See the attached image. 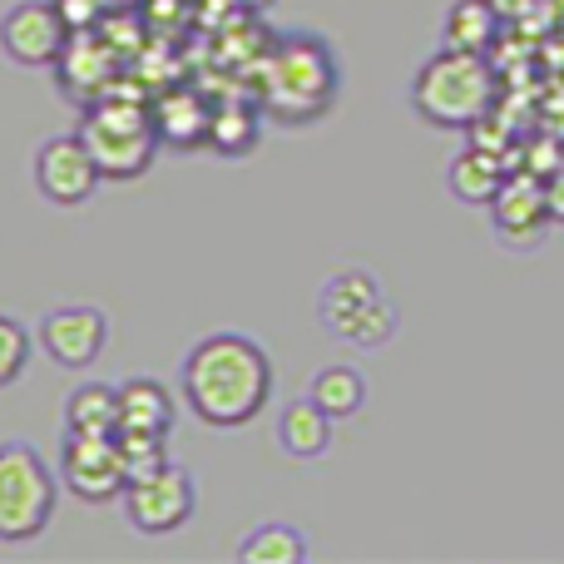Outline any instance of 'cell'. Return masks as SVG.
I'll return each instance as SVG.
<instances>
[{"label": "cell", "mask_w": 564, "mask_h": 564, "mask_svg": "<svg viewBox=\"0 0 564 564\" xmlns=\"http://www.w3.org/2000/svg\"><path fill=\"white\" fill-rule=\"evenodd\" d=\"M174 416H178V406L164 381L129 377L124 387H119V431H159V436H169Z\"/></svg>", "instance_id": "16"}, {"label": "cell", "mask_w": 564, "mask_h": 564, "mask_svg": "<svg viewBox=\"0 0 564 564\" xmlns=\"http://www.w3.org/2000/svg\"><path fill=\"white\" fill-rule=\"evenodd\" d=\"M109 347V317L89 302H65V307L45 312L40 322V351L65 371H85L99 361V351Z\"/></svg>", "instance_id": "10"}, {"label": "cell", "mask_w": 564, "mask_h": 564, "mask_svg": "<svg viewBox=\"0 0 564 564\" xmlns=\"http://www.w3.org/2000/svg\"><path fill=\"white\" fill-rule=\"evenodd\" d=\"M99 164L89 154V144L79 134H55L35 149V188L55 208H79L95 198L99 188Z\"/></svg>", "instance_id": "9"}, {"label": "cell", "mask_w": 564, "mask_h": 564, "mask_svg": "<svg viewBox=\"0 0 564 564\" xmlns=\"http://www.w3.org/2000/svg\"><path fill=\"white\" fill-rule=\"evenodd\" d=\"M119 506H124V520L139 530V535H174V530H184L198 510V480L188 466H174V460H169V466L154 470V476L129 480Z\"/></svg>", "instance_id": "6"}, {"label": "cell", "mask_w": 564, "mask_h": 564, "mask_svg": "<svg viewBox=\"0 0 564 564\" xmlns=\"http://www.w3.org/2000/svg\"><path fill=\"white\" fill-rule=\"evenodd\" d=\"M109 69H115V45H109L99 30H89V35H75L69 40V50L55 59V79L59 89H65V99H85V105H95V99L109 95Z\"/></svg>", "instance_id": "12"}, {"label": "cell", "mask_w": 564, "mask_h": 564, "mask_svg": "<svg viewBox=\"0 0 564 564\" xmlns=\"http://www.w3.org/2000/svg\"><path fill=\"white\" fill-rule=\"evenodd\" d=\"M55 10H59V20L69 25V35H89V30H99L105 25V15H109L105 0H55Z\"/></svg>", "instance_id": "27"}, {"label": "cell", "mask_w": 564, "mask_h": 564, "mask_svg": "<svg viewBox=\"0 0 564 564\" xmlns=\"http://www.w3.org/2000/svg\"><path fill=\"white\" fill-rule=\"evenodd\" d=\"M263 109L278 124H312L332 109L341 89V65L322 35H282L258 65Z\"/></svg>", "instance_id": "2"}, {"label": "cell", "mask_w": 564, "mask_h": 564, "mask_svg": "<svg viewBox=\"0 0 564 564\" xmlns=\"http://www.w3.org/2000/svg\"><path fill=\"white\" fill-rule=\"evenodd\" d=\"M154 124L164 149H198L208 144V124H214V109L198 89H169L154 99Z\"/></svg>", "instance_id": "13"}, {"label": "cell", "mask_w": 564, "mask_h": 564, "mask_svg": "<svg viewBox=\"0 0 564 564\" xmlns=\"http://www.w3.org/2000/svg\"><path fill=\"white\" fill-rule=\"evenodd\" d=\"M446 178H451V194H456L460 204L490 208V204H496V194L506 188L510 169H506V159H496V154H486V149L466 144L456 159H451V174Z\"/></svg>", "instance_id": "17"}, {"label": "cell", "mask_w": 564, "mask_h": 564, "mask_svg": "<svg viewBox=\"0 0 564 564\" xmlns=\"http://www.w3.org/2000/svg\"><path fill=\"white\" fill-rule=\"evenodd\" d=\"M500 99V79L490 55L441 45L411 79V109L436 129H470Z\"/></svg>", "instance_id": "3"}, {"label": "cell", "mask_w": 564, "mask_h": 564, "mask_svg": "<svg viewBox=\"0 0 564 564\" xmlns=\"http://www.w3.org/2000/svg\"><path fill=\"white\" fill-rule=\"evenodd\" d=\"M307 397L317 401L332 421H347L367 406V377H361L357 367H322V371H312Z\"/></svg>", "instance_id": "21"}, {"label": "cell", "mask_w": 564, "mask_h": 564, "mask_svg": "<svg viewBox=\"0 0 564 564\" xmlns=\"http://www.w3.org/2000/svg\"><path fill=\"white\" fill-rule=\"evenodd\" d=\"M490 6L500 10V20H506V25H520V20H525L530 10L540 6V0H490Z\"/></svg>", "instance_id": "29"}, {"label": "cell", "mask_w": 564, "mask_h": 564, "mask_svg": "<svg viewBox=\"0 0 564 564\" xmlns=\"http://www.w3.org/2000/svg\"><path fill=\"white\" fill-rule=\"evenodd\" d=\"M65 480L40 460L35 446L6 441L0 446V545H25L55 520V500Z\"/></svg>", "instance_id": "5"}, {"label": "cell", "mask_w": 564, "mask_h": 564, "mask_svg": "<svg viewBox=\"0 0 564 564\" xmlns=\"http://www.w3.org/2000/svg\"><path fill=\"white\" fill-rule=\"evenodd\" d=\"M278 446L292 460H322L332 451V416L312 397L288 401L278 416Z\"/></svg>", "instance_id": "15"}, {"label": "cell", "mask_w": 564, "mask_h": 564, "mask_svg": "<svg viewBox=\"0 0 564 564\" xmlns=\"http://www.w3.org/2000/svg\"><path fill=\"white\" fill-rule=\"evenodd\" d=\"M75 134L89 144V154H95L105 178L149 174L154 154L164 149L159 124H154V105H144V99H134V95H124V99L105 95V99H95V105H85Z\"/></svg>", "instance_id": "4"}, {"label": "cell", "mask_w": 564, "mask_h": 564, "mask_svg": "<svg viewBox=\"0 0 564 564\" xmlns=\"http://www.w3.org/2000/svg\"><path fill=\"white\" fill-rule=\"evenodd\" d=\"M500 30H506V20H500V10L490 6V0H451L446 20H441V45L490 55Z\"/></svg>", "instance_id": "18"}, {"label": "cell", "mask_w": 564, "mask_h": 564, "mask_svg": "<svg viewBox=\"0 0 564 564\" xmlns=\"http://www.w3.org/2000/svg\"><path fill=\"white\" fill-rule=\"evenodd\" d=\"M520 169L535 178H555L564 169V139H555L545 129V134H530L525 144H520Z\"/></svg>", "instance_id": "26"}, {"label": "cell", "mask_w": 564, "mask_h": 564, "mask_svg": "<svg viewBox=\"0 0 564 564\" xmlns=\"http://www.w3.org/2000/svg\"><path fill=\"white\" fill-rule=\"evenodd\" d=\"M397 327H401V312L391 307L387 297H377L367 312H357V317L337 332V341H347V347H381V341L397 337Z\"/></svg>", "instance_id": "23"}, {"label": "cell", "mask_w": 564, "mask_h": 564, "mask_svg": "<svg viewBox=\"0 0 564 564\" xmlns=\"http://www.w3.org/2000/svg\"><path fill=\"white\" fill-rule=\"evenodd\" d=\"M105 6H109V10H134L139 0H105Z\"/></svg>", "instance_id": "30"}, {"label": "cell", "mask_w": 564, "mask_h": 564, "mask_svg": "<svg viewBox=\"0 0 564 564\" xmlns=\"http://www.w3.org/2000/svg\"><path fill=\"white\" fill-rule=\"evenodd\" d=\"M115 436H119V451H124L129 480L154 476V470L169 466V451H164L169 436H159V431H115Z\"/></svg>", "instance_id": "25"}, {"label": "cell", "mask_w": 564, "mask_h": 564, "mask_svg": "<svg viewBox=\"0 0 564 564\" xmlns=\"http://www.w3.org/2000/svg\"><path fill=\"white\" fill-rule=\"evenodd\" d=\"M65 431H79V436H115L119 391L105 387V381H79L65 397Z\"/></svg>", "instance_id": "19"}, {"label": "cell", "mask_w": 564, "mask_h": 564, "mask_svg": "<svg viewBox=\"0 0 564 564\" xmlns=\"http://www.w3.org/2000/svg\"><path fill=\"white\" fill-rule=\"evenodd\" d=\"M243 6H248V10H268V6H273V0H243Z\"/></svg>", "instance_id": "31"}, {"label": "cell", "mask_w": 564, "mask_h": 564, "mask_svg": "<svg viewBox=\"0 0 564 564\" xmlns=\"http://www.w3.org/2000/svg\"><path fill=\"white\" fill-rule=\"evenodd\" d=\"M238 560L243 564H302L307 560V540H302V530L268 520V525H258L253 535L238 545Z\"/></svg>", "instance_id": "22"}, {"label": "cell", "mask_w": 564, "mask_h": 564, "mask_svg": "<svg viewBox=\"0 0 564 564\" xmlns=\"http://www.w3.org/2000/svg\"><path fill=\"white\" fill-rule=\"evenodd\" d=\"M178 391L204 426L238 431L263 416V406L273 401V361L243 332H208L184 351Z\"/></svg>", "instance_id": "1"}, {"label": "cell", "mask_w": 564, "mask_h": 564, "mask_svg": "<svg viewBox=\"0 0 564 564\" xmlns=\"http://www.w3.org/2000/svg\"><path fill=\"white\" fill-rule=\"evenodd\" d=\"M69 25L59 20L55 0H15L0 20V45L25 69H55V59L69 50Z\"/></svg>", "instance_id": "8"}, {"label": "cell", "mask_w": 564, "mask_h": 564, "mask_svg": "<svg viewBox=\"0 0 564 564\" xmlns=\"http://www.w3.org/2000/svg\"><path fill=\"white\" fill-rule=\"evenodd\" d=\"M30 357H35V337H30V327L20 317H0V387H15L20 377H25Z\"/></svg>", "instance_id": "24"}, {"label": "cell", "mask_w": 564, "mask_h": 564, "mask_svg": "<svg viewBox=\"0 0 564 564\" xmlns=\"http://www.w3.org/2000/svg\"><path fill=\"white\" fill-rule=\"evenodd\" d=\"M258 134H263L258 109L243 105V99H224V105H214V124H208L204 149H214V154H224V159H243L258 149Z\"/></svg>", "instance_id": "20"}, {"label": "cell", "mask_w": 564, "mask_h": 564, "mask_svg": "<svg viewBox=\"0 0 564 564\" xmlns=\"http://www.w3.org/2000/svg\"><path fill=\"white\" fill-rule=\"evenodd\" d=\"M545 204H550V218H555V228H564V169L555 178H545Z\"/></svg>", "instance_id": "28"}, {"label": "cell", "mask_w": 564, "mask_h": 564, "mask_svg": "<svg viewBox=\"0 0 564 564\" xmlns=\"http://www.w3.org/2000/svg\"><path fill=\"white\" fill-rule=\"evenodd\" d=\"M377 297H387L381 292V282L367 273V268H341V273H332L327 282H322V292H317V317H322V327L337 337L341 327H347L357 312H367Z\"/></svg>", "instance_id": "14"}, {"label": "cell", "mask_w": 564, "mask_h": 564, "mask_svg": "<svg viewBox=\"0 0 564 564\" xmlns=\"http://www.w3.org/2000/svg\"><path fill=\"white\" fill-rule=\"evenodd\" d=\"M490 228H496L500 243L520 248V253L545 243V234L555 228L550 204H545V178L516 169V174L506 178V188L496 194V204H490Z\"/></svg>", "instance_id": "11"}, {"label": "cell", "mask_w": 564, "mask_h": 564, "mask_svg": "<svg viewBox=\"0 0 564 564\" xmlns=\"http://www.w3.org/2000/svg\"><path fill=\"white\" fill-rule=\"evenodd\" d=\"M59 480H65V490L79 496L85 506L124 500L129 470H124L119 436H79V431H65V446H59Z\"/></svg>", "instance_id": "7"}]
</instances>
